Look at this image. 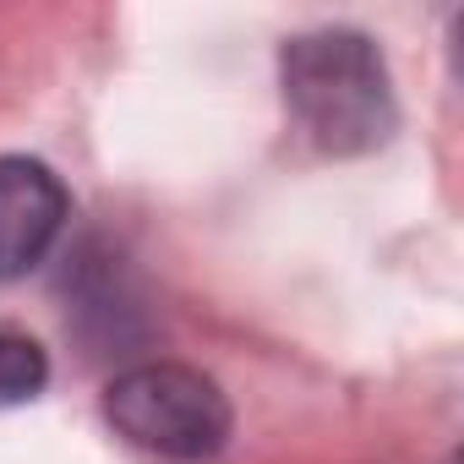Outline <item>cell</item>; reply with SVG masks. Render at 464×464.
<instances>
[{
    "label": "cell",
    "mask_w": 464,
    "mask_h": 464,
    "mask_svg": "<svg viewBox=\"0 0 464 464\" xmlns=\"http://www.w3.org/2000/svg\"><path fill=\"white\" fill-rule=\"evenodd\" d=\"M104 420L153 464H202L229 442V399L213 377L175 361L121 372L104 393Z\"/></svg>",
    "instance_id": "7a4b0ae2"
},
{
    "label": "cell",
    "mask_w": 464,
    "mask_h": 464,
    "mask_svg": "<svg viewBox=\"0 0 464 464\" xmlns=\"http://www.w3.org/2000/svg\"><path fill=\"white\" fill-rule=\"evenodd\" d=\"M66 224V186L50 164L6 153L0 159V279H17L55 246Z\"/></svg>",
    "instance_id": "3957f363"
},
{
    "label": "cell",
    "mask_w": 464,
    "mask_h": 464,
    "mask_svg": "<svg viewBox=\"0 0 464 464\" xmlns=\"http://www.w3.org/2000/svg\"><path fill=\"white\" fill-rule=\"evenodd\" d=\"M279 88L295 131L334 159L372 153L399 126L388 61L355 28H317L290 39L279 50Z\"/></svg>",
    "instance_id": "6da1fadb"
},
{
    "label": "cell",
    "mask_w": 464,
    "mask_h": 464,
    "mask_svg": "<svg viewBox=\"0 0 464 464\" xmlns=\"http://www.w3.org/2000/svg\"><path fill=\"white\" fill-rule=\"evenodd\" d=\"M50 382V361L34 339L0 328V404H23Z\"/></svg>",
    "instance_id": "277c9868"
}]
</instances>
